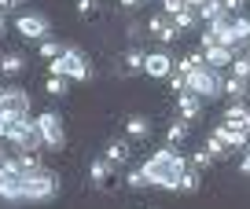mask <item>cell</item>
<instances>
[{
    "instance_id": "obj_1",
    "label": "cell",
    "mask_w": 250,
    "mask_h": 209,
    "mask_svg": "<svg viewBox=\"0 0 250 209\" xmlns=\"http://www.w3.org/2000/svg\"><path fill=\"white\" fill-rule=\"evenodd\" d=\"M55 194H59V176L48 172V169L0 180V198L4 202H48V198H55Z\"/></svg>"
},
{
    "instance_id": "obj_2",
    "label": "cell",
    "mask_w": 250,
    "mask_h": 209,
    "mask_svg": "<svg viewBox=\"0 0 250 209\" xmlns=\"http://www.w3.org/2000/svg\"><path fill=\"white\" fill-rule=\"evenodd\" d=\"M144 169V176H147V187H162V191H177V184H180V176H184V169H188V158L180 154L177 147H158L155 154L147 158V162L140 165Z\"/></svg>"
},
{
    "instance_id": "obj_3",
    "label": "cell",
    "mask_w": 250,
    "mask_h": 209,
    "mask_svg": "<svg viewBox=\"0 0 250 209\" xmlns=\"http://www.w3.org/2000/svg\"><path fill=\"white\" fill-rule=\"evenodd\" d=\"M48 74H62V77H70V81H92V62H88V55L81 48L66 44L59 59L48 62Z\"/></svg>"
},
{
    "instance_id": "obj_4",
    "label": "cell",
    "mask_w": 250,
    "mask_h": 209,
    "mask_svg": "<svg viewBox=\"0 0 250 209\" xmlns=\"http://www.w3.org/2000/svg\"><path fill=\"white\" fill-rule=\"evenodd\" d=\"M188 88L199 95L203 103H210V99H217L221 92H225V77H221V70H213V66H195L191 74H188Z\"/></svg>"
},
{
    "instance_id": "obj_5",
    "label": "cell",
    "mask_w": 250,
    "mask_h": 209,
    "mask_svg": "<svg viewBox=\"0 0 250 209\" xmlns=\"http://www.w3.org/2000/svg\"><path fill=\"white\" fill-rule=\"evenodd\" d=\"M4 139L8 143H15L19 151H37L44 147V139H41V129H37V117H15V121L8 125V132H4Z\"/></svg>"
},
{
    "instance_id": "obj_6",
    "label": "cell",
    "mask_w": 250,
    "mask_h": 209,
    "mask_svg": "<svg viewBox=\"0 0 250 209\" xmlns=\"http://www.w3.org/2000/svg\"><path fill=\"white\" fill-rule=\"evenodd\" d=\"M37 129H41V139H44L48 151H62L66 147V129H62V117L55 114V110L37 114Z\"/></svg>"
},
{
    "instance_id": "obj_7",
    "label": "cell",
    "mask_w": 250,
    "mask_h": 209,
    "mask_svg": "<svg viewBox=\"0 0 250 209\" xmlns=\"http://www.w3.org/2000/svg\"><path fill=\"white\" fill-rule=\"evenodd\" d=\"M33 107L30 92L26 88H0V110H4V117L8 121H15V117H26Z\"/></svg>"
},
{
    "instance_id": "obj_8",
    "label": "cell",
    "mask_w": 250,
    "mask_h": 209,
    "mask_svg": "<svg viewBox=\"0 0 250 209\" xmlns=\"http://www.w3.org/2000/svg\"><path fill=\"white\" fill-rule=\"evenodd\" d=\"M15 30H19V37H22V40H44L52 26H48L44 11H22L19 22H15Z\"/></svg>"
},
{
    "instance_id": "obj_9",
    "label": "cell",
    "mask_w": 250,
    "mask_h": 209,
    "mask_svg": "<svg viewBox=\"0 0 250 209\" xmlns=\"http://www.w3.org/2000/svg\"><path fill=\"white\" fill-rule=\"evenodd\" d=\"M147 37H155L158 44H173V40L180 37V30L173 26V19L166 15V11H158V15L147 19Z\"/></svg>"
},
{
    "instance_id": "obj_10",
    "label": "cell",
    "mask_w": 250,
    "mask_h": 209,
    "mask_svg": "<svg viewBox=\"0 0 250 209\" xmlns=\"http://www.w3.org/2000/svg\"><path fill=\"white\" fill-rule=\"evenodd\" d=\"M173 66H177V59H173V55H166V52H147V59H144V74H147V77H155V81L169 77Z\"/></svg>"
},
{
    "instance_id": "obj_11",
    "label": "cell",
    "mask_w": 250,
    "mask_h": 209,
    "mask_svg": "<svg viewBox=\"0 0 250 209\" xmlns=\"http://www.w3.org/2000/svg\"><path fill=\"white\" fill-rule=\"evenodd\" d=\"M144 59H147V52H140V48H129V52L118 59L114 77H136V74H144Z\"/></svg>"
},
{
    "instance_id": "obj_12",
    "label": "cell",
    "mask_w": 250,
    "mask_h": 209,
    "mask_svg": "<svg viewBox=\"0 0 250 209\" xmlns=\"http://www.w3.org/2000/svg\"><path fill=\"white\" fill-rule=\"evenodd\" d=\"M199 114H203V99H199L191 88H184V92L177 95V117H184V121H195Z\"/></svg>"
},
{
    "instance_id": "obj_13",
    "label": "cell",
    "mask_w": 250,
    "mask_h": 209,
    "mask_svg": "<svg viewBox=\"0 0 250 209\" xmlns=\"http://www.w3.org/2000/svg\"><path fill=\"white\" fill-rule=\"evenodd\" d=\"M203 59H206V66L225 70V66H232V62H235V48H228V44H213V48H206V52H203Z\"/></svg>"
},
{
    "instance_id": "obj_14",
    "label": "cell",
    "mask_w": 250,
    "mask_h": 209,
    "mask_svg": "<svg viewBox=\"0 0 250 209\" xmlns=\"http://www.w3.org/2000/svg\"><path fill=\"white\" fill-rule=\"evenodd\" d=\"M217 132L225 136V143H228L232 151H247V147H250V129H232V125L221 121V125H217Z\"/></svg>"
},
{
    "instance_id": "obj_15",
    "label": "cell",
    "mask_w": 250,
    "mask_h": 209,
    "mask_svg": "<svg viewBox=\"0 0 250 209\" xmlns=\"http://www.w3.org/2000/svg\"><path fill=\"white\" fill-rule=\"evenodd\" d=\"M110 172H114V165L107 162V158H92V165H88V184L92 187H107V180H110Z\"/></svg>"
},
{
    "instance_id": "obj_16",
    "label": "cell",
    "mask_w": 250,
    "mask_h": 209,
    "mask_svg": "<svg viewBox=\"0 0 250 209\" xmlns=\"http://www.w3.org/2000/svg\"><path fill=\"white\" fill-rule=\"evenodd\" d=\"M125 136H129V139H147L151 136V117L129 114V117H125Z\"/></svg>"
},
{
    "instance_id": "obj_17",
    "label": "cell",
    "mask_w": 250,
    "mask_h": 209,
    "mask_svg": "<svg viewBox=\"0 0 250 209\" xmlns=\"http://www.w3.org/2000/svg\"><path fill=\"white\" fill-rule=\"evenodd\" d=\"M225 125H232V129H250V107L247 103H232V107L225 110Z\"/></svg>"
},
{
    "instance_id": "obj_18",
    "label": "cell",
    "mask_w": 250,
    "mask_h": 209,
    "mask_svg": "<svg viewBox=\"0 0 250 209\" xmlns=\"http://www.w3.org/2000/svg\"><path fill=\"white\" fill-rule=\"evenodd\" d=\"M129 154H133V151H129V139H110L107 151H103V158H107L110 165H125Z\"/></svg>"
},
{
    "instance_id": "obj_19",
    "label": "cell",
    "mask_w": 250,
    "mask_h": 209,
    "mask_svg": "<svg viewBox=\"0 0 250 209\" xmlns=\"http://www.w3.org/2000/svg\"><path fill=\"white\" fill-rule=\"evenodd\" d=\"M188 136H191V121H184V117H173V121L166 125V139H169L173 147H180Z\"/></svg>"
},
{
    "instance_id": "obj_20",
    "label": "cell",
    "mask_w": 250,
    "mask_h": 209,
    "mask_svg": "<svg viewBox=\"0 0 250 209\" xmlns=\"http://www.w3.org/2000/svg\"><path fill=\"white\" fill-rule=\"evenodd\" d=\"M22 70H26V59H22L19 52H8V55H0V74H4V77H19Z\"/></svg>"
},
{
    "instance_id": "obj_21",
    "label": "cell",
    "mask_w": 250,
    "mask_h": 209,
    "mask_svg": "<svg viewBox=\"0 0 250 209\" xmlns=\"http://www.w3.org/2000/svg\"><path fill=\"white\" fill-rule=\"evenodd\" d=\"M232 33H235V48H247L250 44V19L247 15H232Z\"/></svg>"
},
{
    "instance_id": "obj_22",
    "label": "cell",
    "mask_w": 250,
    "mask_h": 209,
    "mask_svg": "<svg viewBox=\"0 0 250 209\" xmlns=\"http://www.w3.org/2000/svg\"><path fill=\"white\" fill-rule=\"evenodd\" d=\"M203 147L210 151V154L217 158V162H221V158H228V154H232V147H228V143H225V136H221L217 129H213L210 136H206V143H203Z\"/></svg>"
},
{
    "instance_id": "obj_23",
    "label": "cell",
    "mask_w": 250,
    "mask_h": 209,
    "mask_svg": "<svg viewBox=\"0 0 250 209\" xmlns=\"http://www.w3.org/2000/svg\"><path fill=\"white\" fill-rule=\"evenodd\" d=\"M225 92L232 95V103H243V99H247V92H250V81H243V77H235V74H232V77H225Z\"/></svg>"
},
{
    "instance_id": "obj_24",
    "label": "cell",
    "mask_w": 250,
    "mask_h": 209,
    "mask_svg": "<svg viewBox=\"0 0 250 209\" xmlns=\"http://www.w3.org/2000/svg\"><path fill=\"white\" fill-rule=\"evenodd\" d=\"M199 184H203V172H199L195 165H188V169H184V176H180V184H177V191L195 194V191H199Z\"/></svg>"
},
{
    "instance_id": "obj_25",
    "label": "cell",
    "mask_w": 250,
    "mask_h": 209,
    "mask_svg": "<svg viewBox=\"0 0 250 209\" xmlns=\"http://www.w3.org/2000/svg\"><path fill=\"white\" fill-rule=\"evenodd\" d=\"M44 92H48V95H55V99H62V95L70 92V77H62V74H48Z\"/></svg>"
},
{
    "instance_id": "obj_26",
    "label": "cell",
    "mask_w": 250,
    "mask_h": 209,
    "mask_svg": "<svg viewBox=\"0 0 250 209\" xmlns=\"http://www.w3.org/2000/svg\"><path fill=\"white\" fill-rule=\"evenodd\" d=\"M199 22H203V19H199V11H195V8H184L180 15H173V26H177L180 33H184V30H195Z\"/></svg>"
},
{
    "instance_id": "obj_27",
    "label": "cell",
    "mask_w": 250,
    "mask_h": 209,
    "mask_svg": "<svg viewBox=\"0 0 250 209\" xmlns=\"http://www.w3.org/2000/svg\"><path fill=\"white\" fill-rule=\"evenodd\" d=\"M228 11H225V4H221V0H206L203 8H199V19H203V22H213V19H225Z\"/></svg>"
},
{
    "instance_id": "obj_28",
    "label": "cell",
    "mask_w": 250,
    "mask_h": 209,
    "mask_svg": "<svg viewBox=\"0 0 250 209\" xmlns=\"http://www.w3.org/2000/svg\"><path fill=\"white\" fill-rule=\"evenodd\" d=\"M62 48H66V44H59V40H52V37L37 40V52H41V59H48V62H52V59H59V55H62Z\"/></svg>"
},
{
    "instance_id": "obj_29",
    "label": "cell",
    "mask_w": 250,
    "mask_h": 209,
    "mask_svg": "<svg viewBox=\"0 0 250 209\" xmlns=\"http://www.w3.org/2000/svg\"><path fill=\"white\" fill-rule=\"evenodd\" d=\"M19 165H22V172H37V169H44V162H41V154L37 151H19Z\"/></svg>"
},
{
    "instance_id": "obj_30",
    "label": "cell",
    "mask_w": 250,
    "mask_h": 209,
    "mask_svg": "<svg viewBox=\"0 0 250 209\" xmlns=\"http://www.w3.org/2000/svg\"><path fill=\"white\" fill-rule=\"evenodd\" d=\"M203 52H191V55H184V59H177V74H184V77H188V74H191V70H195V66H203Z\"/></svg>"
},
{
    "instance_id": "obj_31",
    "label": "cell",
    "mask_w": 250,
    "mask_h": 209,
    "mask_svg": "<svg viewBox=\"0 0 250 209\" xmlns=\"http://www.w3.org/2000/svg\"><path fill=\"white\" fill-rule=\"evenodd\" d=\"M232 74H235V77H243V81H250V55H247V52H239V55H235Z\"/></svg>"
},
{
    "instance_id": "obj_32",
    "label": "cell",
    "mask_w": 250,
    "mask_h": 209,
    "mask_svg": "<svg viewBox=\"0 0 250 209\" xmlns=\"http://www.w3.org/2000/svg\"><path fill=\"white\" fill-rule=\"evenodd\" d=\"M213 162H217V158H213V154H210V151H206V147H199L195 154H191V165H195L199 172H203V169H210Z\"/></svg>"
},
{
    "instance_id": "obj_33",
    "label": "cell",
    "mask_w": 250,
    "mask_h": 209,
    "mask_svg": "<svg viewBox=\"0 0 250 209\" xmlns=\"http://www.w3.org/2000/svg\"><path fill=\"white\" fill-rule=\"evenodd\" d=\"M125 187H133V191H140V187H147V176H144V169L136 165L129 176H125Z\"/></svg>"
},
{
    "instance_id": "obj_34",
    "label": "cell",
    "mask_w": 250,
    "mask_h": 209,
    "mask_svg": "<svg viewBox=\"0 0 250 209\" xmlns=\"http://www.w3.org/2000/svg\"><path fill=\"white\" fill-rule=\"evenodd\" d=\"M213 44H221V37H217V30L206 26V30L199 33V52H206V48H213Z\"/></svg>"
},
{
    "instance_id": "obj_35",
    "label": "cell",
    "mask_w": 250,
    "mask_h": 209,
    "mask_svg": "<svg viewBox=\"0 0 250 209\" xmlns=\"http://www.w3.org/2000/svg\"><path fill=\"white\" fill-rule=\"evenodd\" d=\"M74 8H78V15H81V19H92L96 11H100V0H78Z\"/></svg>"
},
{
    "instance_id": "obj_36",
    "label": "cell",
    "mask_w": 250,
    "mask_h": 209,
    "mask_svg": "<svg viewBox=\"0 0 250 209\" xmlns=\"http://www.w3.org/2000/svg\"><path fill=\"white\" fill-rule=\"evenodd\" d=\"M188 8V0H162V11H166V15H180V11H184Z\"/></svg>"
},
{
    "instance_id": "obj_37",
    "label": "cell",
    "mask_w": 250,
    "mask_h": 209,
    "mask_svg": "<svg viewBox=\"0 0 250 209\" xmlns=\"http://www.w3.org/2000/svg\"><path fill=\"white\" fill-rule=\"evenodd\" d=\"M169 88H173V95H180L188 88V77H184V74H169Z\"/></svg>"
},
{
    "instance_id": "obj_38",
    "label": "cell",
    "mask_w": 250,
    "mask_h": 209,
    "mask_svg": "<svg viewBox=\"0 0 250 209\" xmlns=\"http://www.w3.org/2000/svg\"><path fill=\"white\" fill-rule=\"evenodd\" d=\"M221 4H225L228 19H232V15H243V4H247V0H221Z\"/></svg>"
},
{
    "instance_id": "obj_39",
    "label": "cell",
    "mask_w": 250,
    "mask_h": 209,
    "mask_svg": "<svg viewBox=\"0 0 250 209\" xmlns=\"http://www.w3.org/2000/svg\"><path fill=\"white\" fill-rule=\"evenodd\" d=\"M125 33H129V40H136L140 33H147V30H144V22H136V19H133V22L125 26Z\"/></svg>"
},
{
    "instance_id": "obj_40",
    "label": "cell",
    "mask_w": 250,
    "mask_h": 209,
    "mask_svg": "<svg viewBox=\"0 0 250 209\" xmlns=\"http://www.w3.org/2000/svg\"><path fill=\"white\" fill-rule=\"evenodd\" d=\"M239 172H243V176H250V147L243 151V162H239Z\"/></svg>"
},
{
    "instance_id": "obj_41",
    "label": "cell",
    "mask_w": 250,
    "mask_h": 209,
    "mask_svg": "<svg viewBox=\"0 0 250 209\" xmlns=\"http://www.w3.org/2000/svg\"><path fill=\"white\" fill-rule=\"evenodd\" d=\"M8 125H11V121H8V117H4V110H0V139H4V132H8Z\"/></svg>"
},
{
    "instance_id": "obj_42",
    "label": "cell",
    "mask_w": 250,
    "mask_h": 209,
    "mask_svg": "<svg viewBox=\"0 0 250 209\" xmlns=\"http://www.w3.org/2000/svg\"><path fill=\"white\" fill-rule=\"evenodd\" d=\"M8 33V19H4V11H0V37Z\"/></svg>"
},
{
    "instance_id": "obj_43",
    "label": "cell",
    "mask_w": 250,
    "mask_h": 209,
    "mask_svg": "<svg viewBox=\"0 0 250 209\" xmlns=\"http://www.w3.org/2000/svg\"><path fill=\"white\" fill-rule=\"evenodd\" d=\"M203 4H206V0H188V8H195V11L203 8Z\"/></svg>"
},
{
    "instance_id": "obj_44",
    "label": "cell",
    "mask_w": 250,
    "mask_h": 209,
    "mask_svg": "<svg viewBox=\"0 0 250 209\" xmlns=\"http://www.w3.org/2000/svg\"><path fill=\"white\" fill-rule=\"evenodd\" d=\"M122 4H125V8H136V4H140V0H122Z\"/></svg>"
},
{
    "instance_id": "obj_45",
    "label": "cell",
    "mask_w": 250,
    "mask_h": 209,
    "mask_svg": "<svg viewBox=\"0 0 250 209\" xmlns=\"http://www.w3.org/2000/svg\"><path fill=\"white\" fill-rule=\"evenodd\" d=\"M11 4H15V8H19V4H22V0H11Z\"/></svg>"
},
{
    "instance_id": "obj_46",
    "label": "cell",
    "mask_w": 250,
    "mask_h": 209,
    "mask_svg": "<svg viewBox=\"0 0 250 209\" xmlns=\"http://www.w3.org/2000/svg\"><path fill=\"white\" fill-rule=\"evenodd\" d=\"M0 180H4V172H0Z\"/></svg>"
}]
</instances>
